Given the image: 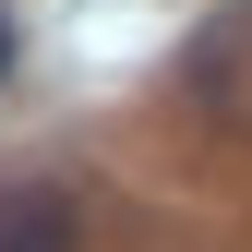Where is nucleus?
Wrapping results in <instances>:
<instances>
[{
  "mask_svg": "<svg viewBox=\"0 0 252 252\" xmlns=\"http://www.w3.org/2000/svg\"><path fill=\"white\" fill-rule=\"evenodd\" d=\"M180 108L216 144H252V0H216L192 36H180Z\"/></svg>",
  "mask_w": 252,
  "mask_h": 252,
  "instance_id": "obj_1",
  "label": "nucleus"
},
{
  "mask_svg": "<svg viewBox=\"0 0 252 252\" xmlns=\"http://www.w3.org/2000/svg\"><path fill=\"white\" fill-rule=\"evenodd\" d=\"M0 252H84V192L72 180H0Z\"/></svg>",
  "mask_w": 252,
  "mask_h": 252,
  "instance_id": "obj_2",
  "label": "nucleus"
},
{
  "mask_svg": "<svg viewBox=\"0 0 252 252\" xmlns=\"http://www.w3.org/2000/svg\"><path fill=\"white\" fill-rule=\"evenodd\" d=\"M12 48H24V36H12V0H0V72H12Z\"/></svg>",
  "mask_w": 252,
  "mask_h": 252,
  "instance_id": "obj_3",
  "label": "nucleus"
}]
</instances>
